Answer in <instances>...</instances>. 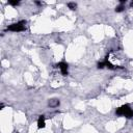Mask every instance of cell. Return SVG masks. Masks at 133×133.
Returning a JSON list of instances; mask_svg holds the SVG:
<instances>
[{
    "instance_id": "5",
    "label": "cell",
    "mask_w": 133,
    "mask_h": 133,
    "mask_svg": "<svg viewBox=\"0 0 133 133\" xmlns=\"http://www.w3.org/2000/svg\"><path fill=\"white\" fill-rule=\"evenodd\" d=\"M49 105H50L51 107H56V106L59 105V101H58L57 99H52V100L49 101Z\"/></svg>"
},
{
    "instance_id": "4",
    "label": "cell",
    "mask_w": 133,
    "mask_h": 133,
    "mask_svg": "<svg viewBox=\"0 0 133 133\" xmlns=\"http://www.w3.org/2000/svg\"><path fill=\"white\" fill-rule=\"evenodd\" d=\"M46 124H45V116L44 115H39L38 119H37V128L38 129H42V128H45Z\"/></svg>"
},
{
    "instance_id": "3",
    "label": "cell",
    "mask_w": 133,
    "mask_h": 133,
    "mask_svg": "<svg viewBox=\"0 0 133 133\" xmlns=\"http://www.w3.org/2000/svg\"><path fill=\"white\" fill-rule=\"evenodd\" d=\"M57 68L60 69L61 74L63 76H66L68 75V63H65V62H59V63H57Z\"/></svg>"
},
{
    "instance_id": "1",
    "label": "cell",
    "mask_w": 133,
    "mask_h": 133,
    "mask_svg": "<svg viewBox=\"0 0 133 133\" xmlns=\"http://www.w3.org/2000/svg\"><path fill=\"white\" fill-rule=\"evenodd\" d=\"M115 113H116L117 115L126 116V117H128V118L133 117V110H132V109L130 108V106L127 105V104H125V105L118 107V108L115 110Z\"/></svg>"
},
{
    "instance_id": "6",
    "label": "cell",
    "mask_w": 133,
    "mask_h": 133,
    "mask_svg": "<svg viewBox=\"0 0 133 133\" xmlns=\"http://www.w3.org/2000/svg\"><path fill=\"white\" fill-rule=\"evenodd\" d=\"M68 6H69V8L72 9V10H75L76 7H77L76 3H74V2H70V3H68Z\"/></svg>"
},
{
    "instance_id": "2",
    "label": "cell",
    "mask_w": 133,
    "mask_h": 133,
    "mask_svg": "<svg viewBox=\"0 0 133 133\" xmlns=\"http://www.w3.org/2000/svg\"><path fill=\"white\" fill-rule=\"evenodd\" d=\"M25 24H26L25 21H20V22H18V23H14V24H11V25H9V26L7 27V30L14 31V32L24 31V30H26Z\"/></svg>"
},
{
    "instance_id": "7",
    "label": "cell",
    "mask_w": 133,
    "mask_h": 133,
    "mask_svg": "<svg viewBox=\"0 0 133 133\" xmlns=\"http://www.w3.org/2000/svg\"><path fill=\"white\" fill-rule=\"evenodd\" d=\"M124 9H125V6L121 4V5H118V6L115 8V11H116V12H122Z\"/></svg>"
},
{
    "instance_id": "8",
    "label": "cell",
    "mask_w": 133,
    "mask_h": 133,
    "mask_svg": "<svg viewBox=\"0 0 133 133\" xmlns=\"http://www.w3.org/2000/svg\"><path fill=\"white\" fill-rule=\"evenodd\" d=\"M20 2L19 1H8V4H10V5H18Z\"/></svg>"
},
{
    "instance_id": "9",
    "label": "cell",
    "mask_w": 133,
    "mask_h": 133,
    "mask_svg": "<svg viewBox=\"0 0 133 133\" xmlns=\"http://www.w3.org/2000/svg\"><path fill=\"white\" fill-rule=\"evenodd\" d=\"M131 5H132V6H133V2H132V3H131Z\"/></svg>"
}]
</instances>
